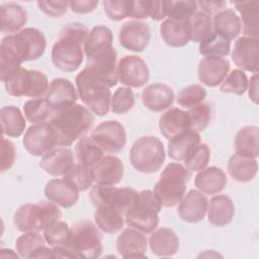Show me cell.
Returning a JSON list of instances; mask_svg holds the SVG:
<instances>
[{"label":"cell","mask_w":259,"mask_h":259,"mask_svg":"<svg viewBox=\"0 0 259 259\" xmlns=\"http://www.w3.org/2000/svg\"><path fill=\"white\" fill-rule=\"evenodd\" d=\"M4 85L6 92L11 96H27L34 99L45 97L50 84L44 72L20 68Z\"/></svg>","instance_id":"8fae6325"},{"label":"cell","mask_w":259,"mask_h":259,"mask_svg":"<svg viewBox=\"0 0 259 259\" xmlns=\"http://www.w3.org/2000/svg\"><path fill=\"white\" fill-rule=\"evenodd\" d=\"M0 120L2 134L8 138L20 137L26 127V121L22 112L14 105L1 107Z\"/></svg>","instance_id":"e575fe53"},{"label":"cell","mask_w":259,"mask_h":259,"mask_svg":"<svg viewBox=\"0 0 259 259\" xmlns=\"http://www.w3.org/2000/svg\"><path fill=\"white\" fill-rule=\"evenodd\" d=\"M160 34L170 47L182 48L190 41V25L188 20L166 19L160 25Z\"/></svg>","instance_id":"f546056e"},{"label":"cell","mask_w":259,"mask_h":259,"mask_svg":"<svg viewBox=\"0 0 259 259\" xmlns=\"http://www.w3.org/2000/svg\"><path fill=\"white\" fill-rule=\"evenodd\" d=\"M1 31L18 32L27 21V13L24 8L17 3H7L0 7Z\"/></svg>","instance_id":"8d00e7d4"},{"label":"cell","mask_w":259,"mask_h":259,"mask_svg":"<svg viewBox=\"0 0 259 259\" xmlns=\"http://www.w3.org/2000/svg\"><path fill=\"white\" fill-rule=\"evenodd\" d=\"M151 29L148 23L140 20H130L122 24L118 33L119 45L125 50L141 53L150 44Z\"/></svg>","instance_id":"2e32d148"},{"label":"cell","mask_w":259,"mask_h":259,"mask_svg":"<svg viewBox=\"0 0 259 259\" xmlns=\"http://www.w3.org/2000/svg\"><path fill=\"white\" fill-rule=\"evenodd\" d=\"M97 228L105 234H115L123 229L124 215L110 206H98L94 212Z\"/></svg>","instance_id":"f35d334b"},{"label":"cell","mask_w":259,"mask_h":259,"mask_svg":"<svg viewBox=\"0 0 259 259\" xmlns=\"http://www.w3.org/2000/svg\"><path fill=\"white\" fill-rule=\"evenodd\" d=\"M230 51L231 40L215 32L199 44V53L204 58H224Z\"/></svg>","instance_id":"7bdbcfd3"},{"label":"cell","mask_w":259,"mask_h":259,"mask_svg":"<svg viewBox=\"0 0 259 259\" xmlns=\"http://www.w3.org/2000/svg\"><path fill=\"white\" fill-rule=\"evenodd\" d=\"M106 16L113 21H120L128 15V4L126 0H105L102 2Z\"/></svg>","instance_id":"11a10c76"},{"label":"cell","mask_w":259,"mask_h":259,"mask_svg":"<svg viewBox=\"0 0 259 259\" xmlns=\"http://www.w3.org/2000/svg\"><path fill=\"white\" fill-rule=\"evenodd\" d=\"M68 246L74 251L77 258L95 259L103 251L102 235L92 222L82 220L73 225Z\"/></svg>","instance_id":"30bf717a"},{"label":"cell","mask_w":259,"mask_h":259,"mask_svg":"<svg viewBox=\"0 0 259 259\" xmlns=\"http://www.w3.org/2000/svg\"><path fill=\"white\" fill-rule=\"evenodd\" d=\"M226 2L225 1H198L197 5L200 6V8L202 9V12L210 15L212 13L217 14L218 12L222 11L225 6H226Z\"/></svg>","instance_id":"91938a15"},{"label":"cell","mask_w":259,"mask_h":259,"mask_svg":"<svg viewBox=\"0 0 259 259\" xmlns=\"http://www.w3.org/2000/svg\"><path fill=\"white\" fill-rule=\"evenodd\" d=\"M259 39L250 36H241L235 44L232 51V60L235 65L251 73H258L259 63Z\"/></svg>","instance_id":"e0dca14e"},{"label":"cell","mask_w":259,"mask_h":259,"mask_svg":"<svg viewBox=\"0 0 259 259\" xmlns=\"http://www.w3.org/2000/svg\"><path fill=\"white\" fill-rule=\"evenodd\" d=\"M23 112L27 121L36 124L50 119L54 110L44 97L27 100L23 105Z\"/></svg>","instance_id":"ee69618b"},{"label":"cell","mask_w":259,"mask_h":259,"mask_svg":"<svg viewBox=\"0 0 259 259\" xmlns=\"http://www.w3.org/2000/svg\"><path fill=\"white\" fill-rule=\"evenodd\" d=\"M53 258H77L74 251L69 246L52 247Z\"/></svg>","instance_id":"6125c7cd"},{"label":"cell","mask_w":259,"mask_h":259,"mask_svg":"<svg viewBox=\"0 0 259 259\" xmlns=\"http://www.w3.org/2000/svg\"><path fill=\"white\" fill-rule=\"evenodd\" d=\"M230 71V62L226 58H202L197 68L198 80L207 87L222 84Z\"/></svg>","instance_id":"7402d4cb"},{"label":"cell","mask_w":259,"mask_h":259,"mask_svg":"<svg viewBox=\"0 0 259 259\" xmlns=\"http://www.w3.org/2000/svg\"><path fill=\"white\" fill-rule=\"evenodd\" d=\"M94 181L96 184L115 185L119 183L124 174L121 160L112 155L103 157L94 167Z\"/></svg>","instance_id":"484cf974"},{"label":"cell","mask_w":259,"mask_h":259,"mask_svg":"<svg viewBox=\"0 0 259 259\" xmlns=\"http://www.w3.org/2000/svg\"><path fill=\"white\" fill-rule=\"evenodd\" d=\"M179 245L178 236L169 228L155 230L149 238V246L152 253L160 257H170L175 255L179 249Z\"/></svg>","instance_id":"f1b7e54d"},{"label":"cell","mask_w":259,"mask_h":259,"mask_svg":"<svg viewBox=\"0 0 259 259\" xmlns=\"http://www.w3.org/2000/svg\"><path fill=\"white\" fill-rule=\"evenodd\" d=\"M116 76L117 81L121 84L130 88H140L149 81L150 71L146 62L141 57L126 55L118 61Z\"/></svg>","instance_id":"9a60e30c"},{"label":"cell","mask_w":259,"mask_h":259,"mask_svg":"<svg viewBox=\"0 0 259 259\" xmlns=\"http://www.w3.org/2000/svg\"><path fill=\"white\" fill-rule=\"evenodd\" d=\"M76 89L86 107L98 116H104L110 109L111 92L107 85L83 69L76 76Z\"/></svg>","instance_id":"8992f818"},{"label":"cell","mask_w":259,"mask_h":259,"mask_svg":"<svg viewBox=\"0 0 259 259\" xmlns=\"http://www.w3.org/2000/svg\"><path fill=\"white\" fill-rule=\"evenodd\" d=\"M190 40L193 42H202L208 38L214 31L212 19L210 15L199 11L196 12L190 19Z\"/></svg>","instance_id":"b9f144b4"},{"label":"cell","mask_w":259,"mask_h":259,"mask_svg":"<svg viewBox=\"0 0 259 259\" xmlns=\"http://www.w3.org/2000/svg\"><path fill=\"white\" fill-rule=\"evenodd\" d=\"M235 214V205L231 197L224 194L214 195L207 202L206 215L210 225L224 227L229 225Z\"/></svg>","instance_id":"83f0119b"},{"label":"cell","mask_w":259,"mask_h":259,"mask_svg":"<svg viewBox=\"0 0 259 259\" xmlns=\"http://www.w3.org/2000/svg\"><path fill=\"white\" fill-rule=\"evenodd\" d=\"M148 240L144 233L134 228L124 229L116 239L117 253L123 258H147Z\"/></svg>","instance_id":"d6986e66"},{"label":"cell","mask_w":259,"mask_h":259,"mask_svg":"<svg viewBox=\"0 0 259 259\" xmlns=\"http://www.w3.org/2000/svg\"><path fill=\"white\" fill-rule=\"evenodd\" d=\"M96 0H86V1H71L69 8L77 14H86L92 12L98 5Z\"/></svg>","instance_id":"680465c9"},{"label":"cell","mask_w":259,"mask_h":259,"mask_svg":"<svg viewBox=\"0 0 259 259\" xmlns=\"http://www.w3.org/2000/svg\"><path fill=\"white\" fill-rule=\"evenodd\" d=\"M39 10L50 17H61L67 12L70 2L68 1H37Z\"/></svg>","instance_id":"9f6ffc18"},{"label":"cell","mask_w":259,"mask_h":259,"mask_svg":"<svg viewBox=\"0 0 259 259\" xmlns=\"http://www.w3.org/2000/svg\"><path fill=\"white\" fill-rule=\"evenodd\" d=\"M194 185L200 192L208 195H214L225 189L227 185V176L219 167H205L198 171L194 179Z\"/></svg>","instance_id":"4dcf8cb0"},{"label":"cell","mask_w":259,"mask_h":259,"mask_svg":"<svg viewBox=\"0 0 259 259\" xmlns=\"http://www.w3.org/2000/svg\"><path fill=\"white\" fill-rule=\"evenodd\" d=\"M135 95L130 87L117 88L110 100V109L115 114H124L133 109Z\"/></svg>","instance_id":"816d5d0a"},{"label":"cell","mask_w":259,"mask_h":259,"mask_svg":"<svg viewBox=\"0 0 259 259\" xmlns=\"http://www.w3.org/2000/svg\"><path fill=\"white\" fill-rule=\"evenodd\" d=\"M47 199L63 208H70L79 199V191L73 188L64 178L51 179L45 186Z\"/></svg>","instance_id":"4316f807"},{"label":"cell","mask_w":259,"mask_h":259,"mask_svg":"<svg viewBox=\"0 0 259 259\" xmlns=\"http://www.w3.org/2000/svg\"><path fill=\"white\" fill-rule=\"evenodd\" d=\"M209 158H210L209 147L204 143H200L196 147L194 152L183 163H184V166L189 171L198 172L207 166Z\"/></svg>","instance_id":"db71d44e"},{"label":"cell","mask_w":259,"mask_h":259,"mask_svg":"<svg viewBox=\"0 0 259 259\" xmlns=\"http://www.w3.org/2000/svg\"><path fill=\"white\" fill-rule=\"evenodd\" d=\"M130 162L141 173L152 174L158 172L166 158L163 143L154 136L138 139L130 150Z\"/></svg>","instance_id":"52a82bcc"},{"label":"cell","mask_w":259,"mask_h":259,"mask_svg":"<svg viewBox=\"0 0 259 259\" xmlns=\"http://www.w3.org/2000/svg\"><path fill=\"white\" fill-rule=\"evenodd\" d=\"M189 176L190 171L180 163H169L163 169L153 190L162 206L172 207L179 203L186 192Z\"/></svg>","instance_id":"5b68a950"},{"label":"cell","mask_w":259,"mask_h":259,"mask_svg":"<svg viewBox=\"0 0 259 259\" xmlns=\"http://www.w3.org/2000/svg\"><path fill=\"white\" fill-rule=\"evenodd\" d=\"M22 144L25 150L34 157H42L53 149L61 147L59 135L50 122L30 125L24 133Z\"/></svg>","instance_id":"4fadbf2b"},{"label":"cell","mask_w":259,"mask_h":259,"mask_svg":"<svg viewBox=\"0 0 259 259\" xmlns=\"http://www.w3.org/2000/svg\"><path fill=\"white\" fill-rule=\"evenodd\" d=\"M78 96L77 89L70 80L56 78L51 81L45 99L51 108L57 111L75 104Z\"/></svg>","instance_id":"ac0fdd59"},{"label":"cell","mask_w":259,"mask_h":259,"mask_svg":"<svg viewBox=\"0 0 259 259\" xmlns=\"http://www.w3.org/2000/svg\"><path fill=\"white\" fill-rule=\"evenodd\" d=\"M237 11L241 14V22L245 36H259V1H235Z\"/></svg>","instance_id":"836d02e7"},{"label":"cell","mask_w":259,"mask_h":259,"mask_svg":"<svg viewBox=\"0 0 259 259\" xmlns=\"http://www.w3.org/2000/svg\"><path fill=\"white\" fill-rule=\"evenodd\" d=\"M165 15L169 19L188 20L197 12V2L188 1H163Z\"/></svg>","instance_id":"bcb514c9"},{"label":"cell","mask_w":259,"mask_h":259,"mask_svg":"<svg viewBox=\"0 0 259 259\" xmlns=\"http://www.w3.org/2000/svg\"><path fill=\"white\" fill-rule=\"evenodd\" d=\"M159 130L164 138L172 140L191 131L187 111L173 107L165 111L159 119Z\"/></svg>","instance_id":"603a6c76"},{"label":"cell","mask_w":259,"mask_h":259,"mask_svg":"<svg viewBox=\"0 0 259 259\" xmlns=\"http://www.w3.org/2000/svg\"><path fill=\"white\" fill-rule=\"evenodd\" d=\"M206 97V90L199 84H191L184 87L176 97L178 105L184 108H191L201 103Z\"/></svg>","instance_id":"f907efd6"},{"label":"cell","mask_w":259,"mask_h":259,"mask_svg":"<svg viewBox=\"0 0 259 259\" xmlns=\"http://www.w3.org/2000/svg\"><path fill=\"white\" fill-rule=\"evenodd\" d=\"M61 218L62 211L58 205L48 199L19 206L14 212L13 224L22 233L40 232Z\"/></svg>","instance_id":"277c9868"},{"label":"cell","mask_w":259,"mask_h":259,"mask_svg":"<svg viewBox=\"0 0 259 259\" xmlns=\"http://www.w3.org/2000/svg\"><path fill=\"white\" fill-rule=\"evenodd\" d=\"M89 31L88 27L80 22L68 23L61 29L51 53L56 68L64 72H74L79 69L84 60L83 48Z\"/></svg>","instance_id":"7a4b0ae2"},{"label":"cell","mask_w":259,"mask_h":259,"mask_svg":"<svg viewBox=\"0 0 259 259\" xmlns=\"http://www.w3.org/2000/svg\"><path fill=\"white\" fill-rule=\"evenodd\" d=\"M213 31L225 38L234 39L242 30V22L238 14L233 9H223L214 14Z\"/></svg>","instance_id":"d590c367"},{"label":"cell","mask_w":259,"mask_h":259,"mask_svg":"<svg viewBox=\"0 0 259 259\" xmlns=\"http://www.w3.org/2000/svg\"><path fill=\"white\" fill-rule=\"evenodd\" d=\"M90 138L109 154L121 152L126 144L125 128L117 120L102 121L91 132Z\"/></svg>","instance_id":"5bb4252c"},{"label":"cell","mask_w":259,"mask_h":259,"mask_svg":"<svg viewBox=\"0 0 259 259\" xmlns=\"http://www.w3.org/2000/svg\"><path fill=\"white\" fill-rule=\"evenodd\" d=\"M63 178L77 191H85L95 182L93 168L85 167L80 164H75Z\"/></svg>","instance_id":"f6af8a7d"},{"label":"cell","mask_w":259,"mask_h":259,"mask_svg":"<svg viewBox=\"0 0 259 259\" xmlns=\"http://www.w3.org/2000/svg\"><path fill=\"white\" fill-rule=\"evenodd\" d=\"M89 196L95 207L110 206L124 215L137 202L139 192L130 187L96 184L91 188Z\"/></svg>","instance_id":"7c38bea8"},{"label":"cell","mask_w":259,"mask_h":259,"mask_svg":"<svg viewBox=\"0 0 259 259\" xmlns=\"http://www.w3.org/2000/svg\"><path fill=\"white\" fill-rule=\"evenodd\" d=\"M162 204L150 189L139 192V197L135 205L124 214L125 224L144 234H150L155 231L159 225V212Z\"/></svg>","instance_id":"ba28073f"},{"label":"cell","mask_w":259,"mask_h":259,"mask_svg":"<svg viewBox=\"0 0 259 259\" xmlns=\"http://www.w3.org/2000/svg\"><path fill=\"white\" fill-rule=\"evenodd\" d=\"M103 150L90 137H82L78 140L74 148L75 158L78 164L93 168L102 158Z\"/></svg>","instance_id":"60d3db41"},{"label":"cell","mask_w":259,"mask_h":259,"mask_svg":"<svg viewBox=\"0 0 259 259\" xmlns=\"http://www.w3.org/2000/svg\"><path fill=\"white\" fill-rule=\"evenodd\" d=\"M112 42L111 30L107 26L97 25L89 31L83 48L86 56L84 69L109 88L117 83V53Z\"/></svg>","instance_id":"6da1fadb"},{"label":"cell","mask_w":259,"mask_h":259,"mask_svg":"<svg viewBox=\"0 0 259 259\" xmlns=\"http://www.w3.org/2000/svg\"><path fill=\"white\" fill-rule=\"evenodd\" d=\"M16 157L15 146L12 141L9 139L2 138V146H1V160H0V170L2 172L9 170L14 162Z\"/></svg>","instance_id":"6f0895ef"},{"label":"cell","mask_w":259,"mask_h":259,"mask_svg":"<svg viewBox=\"0 0 259 259\" xmlns=\"http://www.w3.org/2000/svg\"><path fill=\"white\" fill-rule=\"evenodd\" d=\"M258 171L256 159L233 155L228 162V172L230 176L239 182H249L253 180Z\"/></svg>","instance_id":"ab89813d"},{"label":"cell","mask_w":259,"mask_h":259,"mask_svg":"<svg viewBox=\"0 0 259 259\" xmlns=\"http://www.w3.org/2000/svg\"><path fill=\"white\" fill-rule=\"evenodd\" d=\"M21 61L7 48L0 46V79L8 82L21 68Z\"/></svg>","instance_id":"c3c4849f"},{"label":"cell","mask_w":259,"mask_h":259,"mask_svg":"<svg viewBox=\"0 0 259 259\" xmlns=\"http://www.w3.org/2000/svg\"><path fill=\"white\" fill-rule=\"evenodd\" d=\"M200 144V136L195 131H189L169 140L168 156L175 161L184 162Z\"/></svg>","instance_id":"1f68e13d"},{"label":"cell","mask_w":259,"mask_h":259,"mask_svg":"<svg viewBox=\"0 0 259 259\" xmlns=\"http://www.w3.org/2000/svg\"><path fill=\"white\" fill-rule=\"evenodd\" d=\"M248 77L244 71L236 69L233 70L220 86V90L225 93H234L236 95H243L248 88Z\"/></svg>","instance_id":"681fc988"},{"label":"cell","mask_w":259,"mask_h":259,"mask_svg":"<svg viewBox=\"0 0 259 259\" xmlns=\"http://www.w3.org/2000/svg\"><path fill=\"white\" fill-rule=\"evenodd\" d=\"M173 101V89L164 83L150 84L142 92L144 106L154 112H161L167 109L172 105Z\"/></svg>","instance_id":"d4e9b609"},{"label":"cell","mask_w":259,"mask_h":259,"mask_svg":"<svg viewBox=\"0 0 259 259\" xmlns=\"http://www.w3.org/2000/svg\"><path fill=\"white\" fill-rule=\"evenodd\" d=\"M236 154L246 158L257 159L259 156V130L258 126L248 125L241 128L234 141Z\"/></svg>","instance_id":"d6a6232c"},{"label":"cell","mask_w":259,"mask_h":259,"mask_svg":"<svg viewBox=\"0 0 259 259\" xmlns=\"http://www.w3.org/2000/svg\"><path fill=\"white\" fill-rule=\"evenodd\" d=\"M247 90L250 100L253 103L258 104V73L253 74V76L250 78Z\"/></svg>","instance_id":"94428289"},{"label":"cell","mask_w":259,"mask_h":259,"mask_svg":"<svg viewBox=\"0 0 259 259\" xmlns=\"http://www.w3.org/2000/svg\"><path fill=\"white\" fill-rule=\"evenodd\" d=\"M75 165L73 151L66 147L55 148L44 155L38 166L49 175L54 177L65 176Z\"/></svg>","instance_id":"ffe728a7"},{"label":"cell","mask_w":259,"mask_h":259,"mask_svg":"<svg viewBox=\"0 0 259 259\" xmlns=\"http://www.w3.org/2000/svg\"><path fill=\"white\" fill-rule=\"evenodd\" d=\"M46 243L45 237L38 232H26L17 238L15 250L23 258H53L52 248Z\"/></svg>","instance_id":"cb8c5ba5"},{"label":"cell","mask_w":259,"mask_h":259,"mask_svg":"<svg viewBox=\"0 0 259 259\" xmlns=\"http://www.w3.org/2000/svg\"><path fill=\"white\" fill-rule=\"evenodd\" d=\"M0 46L10 50L23 63L39 59L46 51L47 40L39 29L25 27L16 33L4 36Z\"/></svg>","instance_id":"9c48e42d"},{"label":"cell","mask_w":259,"mask_h":259,"mask_svg":"<svg viewBox=\"0 0 259 259\" xmlns=\"http://www.w3.org/2000/svg\"><path fill=\"white\" fill-rule=\"evenodd\" d=\"M207 202L205 195L196 189L189 190L178 203L179 218L186 223L195 224L201 222L206 215Z\"/></svg>","instance_id":"44dd1931"},{"label":"cell","mask_w":259,"mask_h":259,"mask_svg":"<svg viewBox=\"0 0 259 259\" xmlns=\"http://www.w3.org/2000/svg\"><path fill=\"white\" fill-rule=\"evenodd\" d=\"M192 131H204L211 119V108L208 103H199L187 111Z\"/></svg>","instance_id":"f5cc1de1"},{"label":"cell","mask_w":259,"mask_h":259,"mask_svg":"<svg viewBox=\"0 0 259 259\" xmlns=\"http://www.w3.org/2000/svg\"><path fill=\"white\" fill-rule=\"evenodd\" d=\"M71 229L67 223L58 221L44 230V237L50 247L68 246Z\"/></svg>","instance_id":"7dc6e473"},{"label":"cell","mask_w":259,"mask_h":259,"mask_svg":"<svg viewBox=\"0 0 259 259\" xmlns=\"http://www.w3.org/2000/svg\"><path fill=\"white\" fill-rule=\"evenodd\" d=\"M130 18L137 20L151 18L155 21H160L166 17L163 1L159 0H138L130 1L128 15Z\"/></svg>","instance_id":"74e56055"},{"label":"cell","mask_w":259,"mask_h":259,"mask_svg":"<svg viewBox=\"0 0 259 259\" xmlns=\"http://www.w3.org/2000/svg\"><path fill=\"white\" fill-rule=\"evenodd\" d=\"M94 121L92 112L77 103L54 111L49 119L59 135L61 147H69L84 137L91 130Z\"/></svg>","instance_id":"3957f363"}]
</instances>
